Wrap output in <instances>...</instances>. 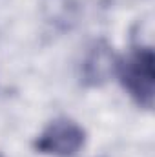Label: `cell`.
Masks as SVG:
<instances>
[{
    "label": "cell",
    "mask_w": 155,
    "mask_h": 157,
    "mask_svg": "<svg viewBox=\"0 0 155 157\" xmlns=\"http://www.w3.org/2000/svg\"><path fill=\"white\" fill-rule=\"evenodd\" d=\"M86 143V132L70 119H57L35 139V150L40 154L71 157Z\"/></svg>",
    "instance_id": "7a4b0ae2"
},
{
    "label": "cell",
    "mask_w": 155,
    "mask_h": 157,
    "mask_svg": "<svg viewBox=\"0 0 155 157\" xmlns=\"http://www.w3.org/2000/svg\"><path fill=\"white\" fill-rule=\"evenodd\" d=\"M117 64H119V59L113 55L112 48L106 42H97L89 49L82 66L84 82L91 86H99L106 82L113 73H117Z\"/></svg>",
    "instance_id": "3957f363"
},
{
    "label": "cell",
    "mask_w": 155,
    "mask_h": 157,
    "mask_svg": "<svg viewBox=\"0 0 155 157\" xmlns=\"http://www.w3.org/2000/svg\"><path fill=\"white\" fill-rule=\"evenodd\" d=\"M117 73L126 91L144 108L153 106L155 55L152 48H137L119 60Z\"/></svg>",
    "instance_id": "6da1fadb"
}]
</instances>
